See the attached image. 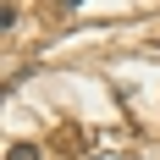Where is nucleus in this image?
Here are the masks:
<instances>
[{
  "mask_svg": "<svg viewBox=\"0 0 160 160\" xmlns=\"http://www.w3.org/2000/svg\"><path fill=\"white\" fill-rule=\"evenodd\" d=\"M66 6H83V0H66Z\"/></svg>",
  "mask_w": 160,
  "mask_h": 160,
  "instance_id": "f03ea898",
  "label": "nucleus"
},
{
  "mask_svg": "<svg viewBox=\"0 0 160 160\" xmlns=\"http://www.w3.org/2000/svg\"><path fill=\"white\" fill-rule=\"evenodd\" d=\"M6 160H39V149H33V144H11V149H6Z\"/></svg>",
  "mask_w": 160,
  "mask_h": 160,
  "instance_id": "f257e3e1",
  "label": "nucleus"
}]
</instances>
